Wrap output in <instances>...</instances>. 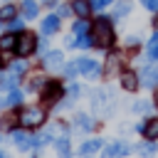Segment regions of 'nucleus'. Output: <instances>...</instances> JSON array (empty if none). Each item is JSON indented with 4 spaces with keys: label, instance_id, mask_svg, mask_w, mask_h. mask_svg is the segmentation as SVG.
<instances>
[{
    "label": "nucleus",
    "instance_id": "32",
    "mask_svg": "<svg viewBox=\"0 0 158 158\" xmlns=\"http://www.w3.org/2000/svg\"><path fill=\"white\" fill-rule=\"evenodd\" d=\"M2 106H7V94H5V86L0 84V109Z\"/></svg>",
    "mask_w": 158,
    "mask_h": 158
},
{
    "label": "nucleus",
    "instance_id": "17",
    "mask_svg": "<svg viewBox=\"0 0 158 158\" xmlns=\"http://www.w3.org/2000/svg\"><path fill=\"white\" fill-rule=\"evenodd\" d=\"M74 126L81 128V131H91V128H94V121H91L86 114H77V116H74Z\"/></svg>",
    "mask_w": 158,
    "mask_h": 158
},
{
    "label": "nucleus",
    "instance_id": "3",
    "mask_svg": "<svg viewBox=\"0 0 158 158\" xmlns=\"http://www.w3.org/2000/svg\"><path fill=\"white\" fill-rule=\"evenodd\" d=\"M20 126H25V128H35V126H42L44 123V111L40 109V106H25V109H20Z\"/></svg>",
    "mask_w": 158,
    "mask_h": 158
},
{
    "label": "nucleus",
    "instance_id": "7",
    "mask_svg": "<svg viewBox=\"0 0 158 158\" xmlns=\"http://www.w3.org/2000/svg\"><path fill=\"white\" fill-rule=\"evenodd\" d=\"M138 79H141L143 86H156L158 84V67H143Z\"/></svg>",
    "mask_w": 158,
    "mask_h": 158
},
{
    "label": "nucleus",
    "instance_id": "8",
    "mask_svg": "<svg viewBox=\"0 0 158 158\" xmlns=\"http://www.w3.org/2000/svg\"><path fill=\"white\" fill-rule=\"evenodd\" d=\"M138 131L143 133L146 141H156V138H158V118H148L146 123L138 126Z\"/></svg>",
    "mask_w": 158,
    "mask_h": 158
},
{
    "label": "nucleus",
    "instance_id": "9",
    "mask_svg": "<svg viewBox=\"0 0 158 158\" xmlns=\"http://www.w3.org/2000/svg\"><path fill=\"white\" fill-rule=\"evenodd\" d=\"M59 96H62V86H59V81H49V84L44 86V101L54 104Z\"/></svg>",
    "mask_w": 158,
    "mask_h": 158
},
{
    "label": "nucleus",
    "instance_id": "31",
    "mask_svg": "<svg viewBox=\"0 0 158 158\" xmlns=\"http://www.w3.org/2000/svg\"><path fill=\"white\" fill-rule=\"evenodd\" d=\"M10 30H12V32L22 30V20H15V17H12V20H10Z\"/></svg>",
    "mask_w": 158,
    "mask_h": 158
},
{
    "label": "nucleus",
    "instance_id": "4",
    "mask_svg": "<svg viewBox=\"0 0 158 158\" xmlns=\"http://www.w3.org/2000/svg\"><path fill=\"white\" fill-rule=\"evenodd\" d=\"M74 67H77V72H81V74H86L89 79H96L104 69L94 62V59H89V57H79L77 62H74Z\"/></svg>",
    "mask_w": 158,
    "mask_h": 158
},
{
    "label": "nucleus",
    "instance_id": "38",
    "mask_svg": "<svg viewBox=\"0 0 158 158\" xmlns=\"http://www.w3.org/2000/svg\"><path fill=\"white\" fill-rule=\"evenodd\" d=\"M0 67H2V57H0Z\"/></svg>",
    "mask_w": 158,
    "mask_h": 158
},
{
    "label": "nucleus",
    "instance_id": "13",
    "mask_svg": "<svg viewBox=\"0 0 158 158\" xmlns=\"http://www.w3.org/2000/svg\"><path fill=\"white\" fill-rule=\"evenodd\" d=\"M136 153L143 156V158H153V156L158 153V146H156L153 141H146V143H138V146H136Z\"/></svg>",
    "mask_w": 158,
    "mask_h": 158
},
{
    "label": "nucleus",
    "instance_id": "33",
    "mask_svg": "<svg viewBox=\"0 0 158 158\" xmlns=\"http://www.w3.org/2000/svg\"><path fill=\"white\" fill-rule=\"evenodd\" d=\"M143 5H146L148 10H158V0H143Z\"/></svg>",
    "mask_w": 158,
    "mask_h": 158
},
{
    "label": "nucleus",
    "instance_id": "30",
    "mask_svg": "<svg viewBox=\"0 0 158 158\" xmlns=\"http://www.w3.org/2000/svg\"><path fill=\"white\" fill-rule=\"evenodd\" d=\"M133 111H136V114H138V111L146 114V111H148V104H146V101H136V104H133Z\"/></svg>",
    "mask_w": 158,
    "mask_h": 158
},
{
    "label": "nucleus",
    "instance_id": "1",
    "mask_svg": "<svg viewBox=\"0 0 158 158\" xmlns=\"http://www.w3.org/2000/svg\"><path fill=\"white\" fill-rule=\"evenodd\" d=\"M91 109H94V114H99V116H111L114 114V91L111 89H96V91H91Z\"/></svg>",
    "mask_w": 158,
    "mask_h": 158
},
{
    "label": "nucleus",
    "instance_id": "6",
    "mask_svg": "<svg viewBox=\"0 0 158 158\" xmlns=\"http://www.w3.org/2000/svg\"><path fill=\"white\" fill-rule=\"evenodd\" d=\"M42 64H44V69H59V67L64 64V54H62L59 49L47 52V54H44V59H42Z\"/></svg>",
    "mask_w": 158,
    "mask_h": 158
},
{
    "label": "nucleus",
    "instance_id": "11",
    "mask_svg": "<svg viewBox=\"0 0 158 158\" xmlns=\"http://www.w3.org/2000/svg\"><path fill=\"white\" fill-rule=\"evenodd\" d=\"M118 67H121V57L114 52V54H109V59H106V67H104V74L106 77H114L116 72H118Z\"/></svg>",
    "mask_w": 158,
    "mask_h": 158
},
{
    "label": "nucleus",
    "instance_id": "35",
    "mask_svg": "<svg viewBox=\"0 0 158 158\" xmlns=\"http://www.w3.org/2000/svg\"><path fill=\"white\" fill-rule=\"evenodd\" d=\"M69 15V7H59V17H67Z\"/></svg>",
    "mask_w": 158,
    "mask_h": 158
},
{
    "label": "nucleus",
    "instance_id": "34",
    "mask_svg": "<svg viewBox=\"0 0 158 158\" xmlns=\"http://www.w3.org/2000/svg\"><path fill=\"white\" fill-rule=\"evenodd\" d=\"M69 94H72V96H77V94H81V86H77V84H72V89H69Z\"/></svg>",
    "mask_w": 158,
    "mask_h": 158
},
{
    "label": "nucleus",
    "instance_id": "5",
    "mask_svg": "<svg viewBox=\"0 0 158 158\" xmlns=\"http://www.w3.org/2000/svg\"><path fill=\"white\" fill-rule=\"evenodd\" d=\"M35 49H37V37L30 35V32H25V35L17 40V44H15V52H17L20 57H30Z\"/></svg>",
    "mask_w": 158,
    "mask_h": 158
},
{
    "label": "nucleus",
    "instance_id": "21",
    "mask_svg": "<svg viewBox=\"0 0 158 158\" xmlns=\"http://www.w3.org/2000/svg\"><path fill=\"white\" fill-rule=\"evenodd\" d=\"M94 44H96V42H94V37H89V35H79V40L72 42V47H84V49H86V47H94Z\"/></svg>",
    "mask_w": 158,
    "mask_h": 158
},
{
    "label": "nucleus",
    "instance_id": "26",
    "mask_svg": "<svg viewBox=\"0 0 158 158\" xmlns=\"http://www.w3.org/2000/svg\"><path fill=\"white\" fill-rule=\"evenodd\" d=\"M22 101V91H17L15 86L10 89V94H7V104H20Z\"/></svg>",
    "mask_w": 158,
    "mask_h": 158
},
{
    "label": "nucleus",
    "instance_id": "37",
    "mask_svg": "<svg viewBox=\"0 0 158 158\" xmlns=\"http://www.w3.org/2000/svg\"><path fill=\"white\" fill-rule=\"evenodd\" d=\"M0 158H7V156H5V153H2V151H0Z\"/></svg>",
    "mask_w": 158,
    "mask_h": 158
},
{
    "label": "nucleus",
    "instance_id": "22",
    "mask_svg": "<svg viewBox=\"0 0 158 158\" xmlns=\"http://www.w3.org/2000/svg\"><path fill=\"white\" fill-rule=\"evenodd\" d=\"M15 44H17L15 35H2L0 37V49H15Z\"/></svg>",
    "mask_w": 158,
    "mask_h": 158
},
{
    "label": "nucleus",
    "instance_id": "24",
    "mask_svg": "<svg viewBox=\"0 0 158 158\" xmlns=\"http://www.w3.org/2000/svg\"><path fill=\"white\" fill-rule=\"evenodd\" d=\"M128 10H131L128 2H118V5L114 7V17H123V15H128Z\"/></svg>",
    "mask_w": 158,
    "mask_h": 158
},
{
    "label": "nucleus",
    "instance_id": "23",
    "mask_svg": "<svg viewBox=\"0 0 158 158\" xmlns=\"http://www.w3.org/2000/svg\"><path fill=\"white\" fill-rule=\"evenodd\" d=\"M22 12H25L27 17H35V15H37V2H35V0H22Z\"/></svg>",
    "mask_w": 158,
    "mask_h": 158
},
{
    "label": "nucleus",
    "instance_id": "16",
    "mask_svg": "<svg viewBox=\"0 0 158 158\" xmlns=\"http://www.w3.org/2000/svg\"><path fill=\"white\" fill-rule=\"evenodd\" d=\"M72 10H74V12L79 15V17H86V15L91 12V2H89V0H74Z\"/></svg>",
    "mask_w": 158,
    "mask_h": 158
},
{
    "label": "nucleus",
    "instance_id": "18",
    "mask_svg": "<svg viewBox=\"0 0 158 158\" xmlns=\"http://www.w3.org/2000/svg\"><path fill=\"white\" fill-rule=\"evenodd\" d=\"M111 153H114V158H123V156L131 153V146L123 143V141H121V143H114V146H111Z\"/></svg>",
    "mask_w": 158,
    "mask_h": 158
},
{
    "label": "nucleus",
    "instance_id": "28",
    "mask_svg": "<svg viewBox=\"0 0 158 158\" xmlns=\"http://www.w3.org/2000/svg\"><path fill=\"white\" fill-rule=\"evenodd\" d=\"M10 69H12V74H22V72L27 69V62H25V59H20V62H12V64H10Z\"/></svg>",
    "mask_w": 158,
    "mask_h": 158
},
{
    "label": "nucleus",
    "instance_id": "25",
    "mask_svg": "<svg viewBox=\"0 0 158 158\" xmlns=\"http://www.w3.org/2000/svg\"><path fill=\"white\" fill-rule=\"evenodd\" d=\"M148 57H151V59H158V35L148 42Z\"/></svg>",
    "mask_w": 158,
    "mask_h": 158
},
{
    "label": "nucleus",
    "instance_id": "19",
    "mask_svg": "<svg viewBox=\"0 0 158 158\" xmlns=\"http://www.w3.org/2000/svg\"><path fill=\"white\" fill-rule=\"evenodd\" d=\"M101 146H104L101 138H91V141H86V143L81 146V153H94V151H99Z\"/></svg>",
    "mask_w": 158,
    "mask_h": 158
},
{
    "label": "nucleus",
    "instance_id": "27",
    "mask_svg": "<svg viewBox=\"0 0 158 158\" xmlns=\"http://www.w3.org/2000/svg\"><path fill=\"white\" fill-rule=\"evenodd\" d=\"M86 27H89V25H86V20H84V17H79V20L74 22V27H72V30H74L77 35H84V32H86Z\"/></svg>",
    "mask_w": 158,
    "mask_h": 158
},
{
    "label": "nucleus",
    "instance_id": "14",
    "mask_svg": "<svg viewBox=\"0 0 158 158\" xmlns=\"http://www.w3.org/2000/svg\"><path fill=\"white\" fill-rule=\"evenodd\" d=\"M57 30H59V15H49V17L42 20V32L44 35H52Z\"/></svg>",
    "mask_w": 158,
    "mask_h": 158
},
{
    "label": "nucleus",
    "instance_id": "10",
    "mask_svg": "<svg viewBox=\"0 0 158 158\" xmlns=\"http://www.w3.org/2000/svg\"><path fill=\"white\" fill-rule=\"evenodd\" d=\"M12 141H15V146L20 151H27L32 146V136H27L25 131H12Z\"/></svg>",
    "mask_w": 158,
    "mask_h": 158
},
{
    "label": "nucleus",
    "instance_id": "36",
    "mask_svg": "<svg viewBox=\"0 0 158 158\" xmlns=\"http://www.w3.org/2000/svg\"><path fill=\"white\" fill-rule=\"evenodd\" d=\"M153 99H156V106H158V91H156V96H153Z\"/></svg>",
    "mask_w": 158,
    "mask_h": 158
},
{
    "label": "nucleus",
    "instance_id": "29",
    "mask_svg": "<svg viewBox=\"0 0 158 158\" xmlns=\"http://www.w3.org/2000/svg\"><path fill=\"white\" fill-rule=\"evenodd\" d=\"M42 86H44V77H32L30 89H35V91H37V89H42Z\"/></svg>",
    "mask_w": 158,
    "mask_h": 158
},
{
    "label": "nucleus",
    "instance_id": "2",
    "mask_svg": "<svg viewBox=\"0 0 158 158\" xmlns=\"http://www.w3.org/2000/svg\"><path fill=\"white\" fill-rule=\"evenodd\" d=\"M94 40H96L99 47H106V49L114 44V30H111L109 17H99L96 20V25H94Z\"/></svg>",
    "mask_w": 158,
    "mask_h": 158
},
{
    "label": "nucleus",
    "instance_id": "15",
    "mask_svg": "<svg viewBox=\"0 0 158 158\" xmlns=\"http://www.w3.org/2000/svg\"><path fill=\"white\" fill-rule=\"evenodd\" d=\"M54 148H57V153H59V158H72V151H69V138H67V136H62V138H57V143H54Z\"/></svg>",
    "mask_w": 158,
    "mask_h": 158
},
{
    "label": "nucleus",
    "instance_id": "20",
    "mask_svg": "<svg viewBox=\"0 0 158 158\" xmlns=\"http://www.w3.org/2000/svg\"><path fill=\"white\" fill-rule=\"evenodd\" d=\"M15 12H17L15 5H2V7H0V22H10V20L15 17Z\"/></svg>",
    "mask_w": 158,
    "mask_h": 158
},
{
    "label": "nucleus",
    "instance_id": "12",
    "mask_svg": "<svg viewBox=\"0 0 158 158\" xmlns=\"http://www.w3.org/2000/svg\"><path fill=\"white\" fill-rule=\"evenodd\" d=\"M121 86H123L126 91H136V89H138V77H136L133 72H123V74H121Z\"/></svg>",
    "mask_w": 158,
    "mask_h": 158
}]
</instances>
